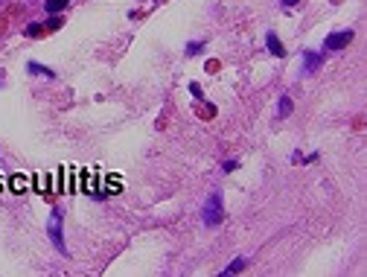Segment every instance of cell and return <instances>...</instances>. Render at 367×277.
Here are the masks:
<instances>
[{
    "label": "cell",
    "instance_id": "cell-1",
    "mask_svg": "<svg viewBox=\"0 0 367 277\" xmlns=\"http://www.w3.org/2000/svg\"><path fill=\"white\" fill-rule=\"evenodd\" d=\"M350 41H353V30L332 32V35H327V41H324V50H327V53H335V50H344Z\"/></svg>",
    "mask_w": 367,
    "mask_h": 277
},
{
    "label": "cell",
    "instance_id": "cell-2",
    "mask_svg": "<svg viewBox=\"0 0 367 277\" xmlns=\"http://www.w3.org/2000/svg\"><path fill=\"white\" fill-rule=\"evenodd\" d=\"M204 222H207V225H219V222H221V201H219V196L207 198V207H204Z\"/></svg>",
    "mask_w": 367,
    "mask_h": 277
},
{
    "label": "cell",
    "instance_id": "cell-3",
    "mask_svg": "<svg viewBox=\"0 0 367 277\" xmlns=\"http://www.w3.org/2000/svg\"><path fill=\"white\" fill-rule=\"evenodd\" d=\"M50 237H53V242L59 251H64V239H61V213L56 210L53 213V225H50Z\"/></svg>",
    "mask_w": 367,
    "mask_h": 277
},
{
    "label": "cell",
    "instance_id": "cell-4",
    "mask_svg": "<svg viewBox=\"0 0 367 277\" xmlns=\"http://www.w3.org/2000/svg\"><path fill=\"white\" fill-rule=\"evenodd\" d=\"M265 41H268L271 56H283V53H286V50H283V44H280V38H277L274 32H268V35H265Z\"/></svg>",
    "mask_w": 367,
    "mask_h": 277
},
{
    "label": "cell",
    "instance_id": "cell-5",
    "mask_svg": "<svg viewBox=\"0 0 367 277\" xmlns=\"http://www.w3.org/2000/svg\"><path fill=\"white\" fill-rule=\"evenodd\" d=\"M303 67H306V73L318 70V67H321V56H318V53H306V56H303Z\"/></svg>",
    "mask_w": 367,
    "mask_h": 277
},
{
    "label": "cell",
    "instance_id": "cell-6",
    "mask_svg": "<svg viewBox=\"0 0 367 277\" xmlns=\"http://www.w3.org/2000/svg\"><path fill=\"white\" fill-rule=\"evenodd\" d=\"M44 6H47V12H61V9H67V0H47Z\"/></svg>",
    "mask_w": 367,
    "mask_h": 277
},
{
    "label": "cell",
    "instance_id": "cell-7",
    "mask_svg": "<svg viewBox=\"0 0 367 277\" xmlns=\"http://www.w3.org/2000/svg\"><path fill=\"white\" fill-rule=\"evenodd\" d=\"M24 187H27V178H24V175H15V178H12V190H15V193H24Z\"/></svg>",
    "mask_w": 367,
    "mask_h": 277
},
{
    "label": "cell",
    "instance_id": "cell-8",
    "mask_svg": "<svg viewBox=\"0 0 367 277\" xmlns=\"http://www.w3.org/2000/svg\"><path fill=\"white\" fill-rule=\"evenodd\" d=\"M32 73H38V76H53V70H47V67H41V64H30Z\"/></svg>",
    "mask_w": 367,
    "mask_h": 277
},
{
    "label": "cell",
    "instance_id": "cell-9",
    "mask_svg": "<svg viewBox=\"0 0 367 277\" xmlns=\"http://www.w3.org/2000/svg\"><path fill=\"white\" fill-rule=\"evenodd\" d=\"M201 47H204V44H201V41H195V44H189V47H186V53H189V56H198V53H201Z\"/></svg>",
    "mask_w": 367,
    "mask_h": 277
},
{
    "label": "cell",
    "instance_id": "cell-10",
    "mask_svg": "<svg viewBox=\"0 0 367 277\" xmlns=\"http://www.w3.org/2000/svg\"><path fill=\"white\" fill-rule=\"evenodd\" d=\"M292 111V102L289 99H280V114H289Z\"/></svg>",
    "mask_w": 367,
    "mask_h": 277
},
{
    "label": "cell",
    "instance_id": "cell-11",
    "mask_svg": "<svg viewBox=\"0 0 367 277\" xmlns=\"http://www.w3.org/2000/svg\"><path fill=\"white\" fill-rule=\"evenodd\" d=\"M242 266H245L242 260H236V263H230V266H227V275H233V272H239Z\"/></svg>",
    "mask_w": 367,
    "mask_h": 277
},
{
    "label": "cell",
    "instance_id": "cell-12",
    "mask_svg": "<svg viewBox=\"0 0 367 277\" xmlns=\"http://www.w3.org/2000/svg\"><path fill=\"white\" fill-rule=\"evenodd\" d=\"M283 3H286V6H294V3H297V0H283Z\"/></svg>",
    "mask_w": 367,
    "mask_h": 277
}]
</instances>
